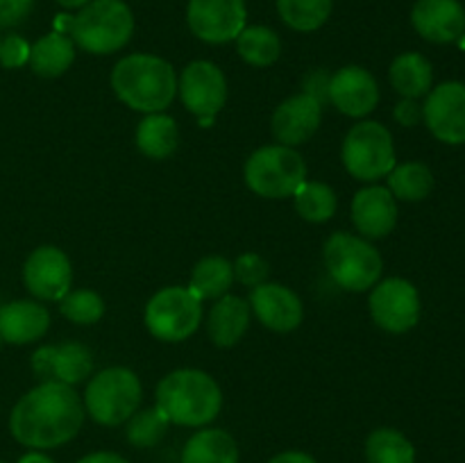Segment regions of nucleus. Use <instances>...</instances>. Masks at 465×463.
I'll list each match as a JSON object with an SVG mask.
<instances>
[{"instance_id": "obj_35", "label": "nucleus", "mask_w": 465, "mask_h": 463, "mask_svg": "<svg viewBox=\"0 0 465 463\" xmlns=\"http://www.w3.org/2000/svg\"><path fill=\"white\" fill-rule=\"evenodd\" d=\"M234 277L236 280L241 281V284H245V286H259V284H263V281H266V277H268V271H271V268H268V261L263 257H259V254H254V252H245V254H241L239 259H236L234 261Z\"/></svg>"}, {"instance_id": "obj_40", "label": "nucleus", "mask_w": 465, "mask_h": 463, "mask_svg": "<svg viewBox=\"0 0 465 463\" xmlns=\"http://www.w3.org/2000/svg\"><path fill=\"white\" fill-rule=\"evenodd\" d=\"M268 463H318L312 454L298 452V449H289V452L275 454Z\"/></svg>"}, {"instance_id": "obj_13", "label": "nucleus", "mask_w": 465, "mask_h": 463, "mask_svg": "<svg viewBox=\"0 0 465 463\" xmlns=\"http://www.w3.org/2000/svg\"><path fill=\"white\" fill-rule=\"evenodd\" d=\"M180 95L184 107L198 118H213L227 100V82L221 68L212 62H191L182 71Z\"/></svg>"}, {"instance_id": "obj_8", "label": "nucleus", "mask_w": 465, "mask_h": 463, "mask_svg": "<svg viewBox=\"0 0 465 463\" xmlns=\"http://www.w3.org/2000/svg\"><path fill=\"white\" fill-rule=\"evenodd\" d=\"M341 154L350 175L361 182L380 180L395 168L393 136L377 121L357 123L345 136Z\"/></svg>"}, {"instance_id": "obj_33", "label": "nucleus", "mask_w": 465, "mask_h": 463, "mask_svg": "<svg viewBox=\"0 0 465 463\" xmlns=\"http://www.w3.org/2000/svg\"><path fill=\"white\" fill-rule=\"evenodd\" d=\"M168 425H171V420L163 416V411L159 407L136 411L127 420V440L139 449L154 448L166 436Z\"/></svg>"}, {"instance_id": "obj_41", "label": "nucleus", "mask_w": 465, "mask_h": 463, "mask_svg": "<svg viewBox=\"0 0 465 463\" xmlns=\"http://www.w3.org/2000/svg\"><path fill=\"white\" fill-rule=\"evenodd\" d=\"M77 463H130L127 458H123L116 452H91L86 457H82Z\"/></svg>"}, {"instance_id": "obj_22", "label": "nucleus", "mask_w": 465, "mask_h": 463, "mask_svg": "<svg viewBox=\"0 0 465 463\" xmlns=\"http://www.w3.org/2000/svg\"><path fill=\"white\" fill-rule=\"evenodd\" d=\"M250 325V302L239 295H223L209 313V339L218 348H232L245 336Z\"/></svg>"}, {"instance_id": "obj_28", "label": "nucleus", "mask_w": 465, "mask_h": 463, "mask_svg": "<svg viewBox=\"0 0 465 463\" xmlns=\"http://www.w3.org/2000/svg\"><path fill=\"white\" fill-rule=\"evenodd\" d=\"M236 50L250 66H271L280 59L282 41L271 27L266 25H245L243 32L236 36Z\"/></svg>"}, {"instance_id": "obj_7", "label": "nucleus", "mask_w": 465, "mask_h": 463, "mask_svg": "<svg viewBox=\"0 0 465 463\" xmlns=\"http://www.w3.org/2000/svg\"><path fill=\"white\" fill-rule=\"evenodd\" d=\"M325 266L345 291L372 289L381 277V257L368 241L352 234H331L325 243Z\"/></svg>"}, {"instance_id": "obj_9", "label": "nucleus", "mask_w": 465, "mask_h": 463, "mask_svg": "<svg viewBox=\"0 0 465 463\" xmlns=\"http://www.w3.org/2000/svg\"><path fill=\"white\" fill-rule=\"evenodd\" d=\"M203 320V302L182 286H168L154 293L145 307V325L150 334L166 343H180L198 330Z\"/></svg>"}, {"instance_id": "obj_34", "label": "nucleus", "mask_w": 465, "mask_h": 463, "mask_svg": "<svg viewBox=\"0 0 465 463\" xmlns=\"http://www.w3.org/2000/svg\"><path fill=\"white\" fill-rule=\"evenodd\" d=\"M59 311L75 325H94L104 316V300L95 291H68L59 300Z\"/></svg>"}, {"instance_id": "obj_23", "label": "nucleus", "mask_w": 465, "mask_h": 463, "mask_svg": "<svg viewBox=\"0 0 465 463\" xmlns=\"http://www.w3.org/2000/svg\"><path fill=\"white\" fill-rule=\"evenodd\" d=\"M391 84L402 98L418 100L431 91L434 82V68L430 59L422 57L420 53H404L395 57L391 64Z\"/></svg>"}, {"instance_id": "obj_10", "label": "nucleus", "mask_w": 465, "mask_h": 463, "mask_svg": "<svg viewBox=\"0 0 465 463\" xmlns=\"http://www.w3.org/2000/svg\"><path fill=\"white\" fill-rule=\"evenodd\" d=\"M371 316L377 327L391 334L413 330L420 318V295L416 286L402 277L380 281L371 293Z\"/></svg>"}, {"instance_id": "obj_24", "label": "nucleus", "mask_w": 465, "mask_h": 463, "mask_svg": "<svg viewBox=\"0 0 465 463\" xmlns=\"http://www.w3.org/2000/svg\"><path fill=\"white\" fill-rule=\"evenodd\" d=\"M182 463H239V448L225 429H200L186 440Z\"/></svg>"}, {"instance_id": "obj_21", "label": "nucleus", "mask_w": 465, "mask_h": 463, "mask_svg": "<svg viewBox=\"0 0 465 463\" xmlns=\"http://www.w3.org/2000/svg\"><path fill=\"white\" fill-rule=\"evenodd\" d=\"M50 313L44 304L32 300H16L0 307V340L25 345L39 340L48 331Z\"/></svg>"}, {"instance_id": "obj_4", "label": "nucleus", "mask_w": 465, "mask_h": 463, "mask_svg": "<svg viewBox=\"0 0 465 463\" xmlns=\"http://www.w3.org/2000/svg\"><path fill=\"white\" fill-rule=\"evenodd\" d=\"M68 32L86 53L112 54L132 39L134 16L123 0H91L71 18Z\"/></svg>"}, {"instance_id": "obj_38", "label": "nucleus", "mask_w": 465, "mask_h": 463, "mask_svg": "<svg viewBox=\"0 0 465 463\" xmlns=\"http://www.w3.org/2000/svg\"><path fill=\"white\" fill-rule=\"evenodd\" d=\"M330 80H331V75L327 71H322V68L321 71L309 73L302 82L304 94L313 95V98L322 104L325 100H330Z\"/></svg>"}, {"instance_id": "obj_26", "label": "nucleus", "mask_w": 465, "mask_h": 463, "mask_svg": "<svg viewBox=\"0 0 465 463\" xmlns=\"http://www.w3.org/2000/svg\"><path fill=\"white\" fill-rule=\"evenodd\" d=\"M177 125L166 113H148L136 127V145L150 159H166L177 150Z\"/></svg>"}, {"instance_id": "obj_36", "label": "nucleus", "mask_w": 465, "mask_h": 463, "mask_svg": "<svg viewBox=\"0 0 465 463\" xmlns=\"http://www.w3.org/2000/svg\"><path fill=\"white\" fill-rule=\"evenodd\" d=\"M30 62V44L23 36L9 34L0 39V64L5 68H21Z\"/></svg>"}, {"instance_id": "obj_1", "label": "nucleus", "mask_w": 465, "mask_h": 463, "mask_svg": "<svg viewBox=\"0 0 465 463\" xmlns=\"http://www.w3.org/2000/svg\"><path fill=\"white\" fill-rule=\"evenodd\" d=\"M84 422V404L75 389L62 381H41L27 390L9 416V431L32 449H53L77 436Z\"/></svg>"}, {"instance_id": "obj_17", "label": "nucleus", "mask_w": 465, "mask_h": 463, "mask_svg": "<svg viewBox=\"0 0 465 463\" xmlns=\"http://www.w3.org/2000/svg\"><path fill=\"white\" fill-rule=\"evenodd\" d=\"M322 118V104L318 103L313 95L298 94L291 95L289 100L280 104L272 113V134L280 141L282 145H293L304 143L316 134L321 127Z\"/></svg>"}, {"instance_id": "obj_20", "label": "nucleus", "mask_w": 465, "mask_h": 463, "mask_svg": "<svg viewBox=\"0 0 465 463\" xmlns=\"http://www.w3.org/2000/svg\"><path fill=\"white\" fill-rule=\"evenodd\" d=\"M352 222L368 239H384L398 222V204L386 186H366L352 200Z\"/></svg>"}, {"instance_id": "obj_27", "label": "nucleus", "mask_w": 465, "mask_h": 463, "mask_svg": "<svg viewBox=\"0 0 465 463\" xmlns=\"http://www.w3.org/2000/svg\"><path fill=\"white\" fill-rule=\"evenodd\" d=\"M232 281H234V268H232L227 259L204 257L203 261L195 263L193 272H191L189 291L203 302V300L227 295Z\"/></svg>"}, {"instance_id": "obj_2", "label": "nucleus", "mask_w": 465, "mask_h": 463, "mask_svg": "<svg viewBox=\"0 0 465 463\" xmlns=\"http://www.w3.org/2000/svg\"><path fill=\"white\" fill-rule=\"evenodd\" d=\"M112 86L134 112L159 113L177 94V75L157 54H127L114 66Z\"/></svg>"}, {"instance_id": "obj_44", "label": "nucleus", "mask_w": 465, "mask_h": 463, "mask_svg": "<svg viewBox=\"0 0 465 463\" xmlns=\"http://www.w3.org/2000/svg\"><path fill=\"white\" fill-rule=\"evenodd\" d=\"M0 463H5V461H0Z\"/></svg>"}, {"instance_id": "obj_6", "label": "nucleus", "mask_w": 465, "mask_h": 463, "mask_svg": "<svg viewBox=\"0 0 465 463\" xmlns=\"http://www.w3.org/2000/svg\"><path fill=\"white\" fill-rule=\"evenodd\" d=\"M245 184L262 198H286L304 184L307 163L289 145H266L245 162Z\"/></svg>"}, {"instance_id": "obj_16", "label": "nucleus", "mask_w": 465, "mask_h": 463, "mask_svg": "<svg viewBox=\"0 0 465 463\" xmlns=\"http://www.w3.org/2000/svg\"><path fill=\"white\" fill-rule=\"evenodd\" d=\"M330 103L345 116H366L380 103V86L361 66H345L330 80Z\"/></svg>"}, {"instance_id": "obj_37", "label": "nucleus", "mask_w": 465, "mask_h": 463, "mask_svg": "<svg viewBox=\"0 0 465 463\" xmlns=\"http://www.w3.org/2000/svg\"><path fill=\"white\" fill-rule=\"evenodd\" d=\"M35 0H0V27H14L27 18Z\"/></svg>"}, {"instance_id": "obj_11", "label": "nucleus", "mask_w": 465, "mask_h": 463, "mask_svg": "<svg viewBox=\"0 0 465 463\" xmlns=\"http://www.w3.org/2000/svg\"><path fill=\"white\" fill-rule=\"evenodd\" d=\"M245 0H189L186 21L204 44H227L243 32Z\"/></svg>"}, {"instance_id": "obj_43", "label": "nucleus", "mask_w": 465, "mask_h": 463, "mask_svg": "<svg viewBox=\"0 0 465 463\" xmlns=\"http://www.w3.org/2000/svg\"><path fill=\"white\" fill-rule=\"evenodd\" d=\"M57 3L66 9H82L84 5H89L91 0H57Z\"/></svg>"}, {"instance_id": "obj_15", "label": "nucleus", "mask_w": 465, "mask_h": 463, "mask_svg": "<svg viewBox=\"0 0 465 463\" xmlns=\"http://www.w3.org/2000/svg\"><path fill=\"white\" fill-rule=\"evenodd\" d=\"M32 370L41 381L80 384L94 370L91 352L80 343L44 345L32 354Z\"/></svg>"}, {"instance_id": "obj_18", "label": "nucleus", "mask_w": 465, "mask_h": 463, "mask_svg": "<svg viewBox=\"0 0 465 463\" xmlns=\"http://www.w3.org/2000/svg\"><path fill=\"white\" fill-rule=\"evenodd\" d=\"M411 23L431 44H454L465 34V9L459 0H418Z\"/></svg>"}, {"instance_id": "obj_29", "label": "nucleus", "mask_w": 465, "mask_h": 463, "mask_svg": "<svg viewBox=\"0 0 465 463\" xmlns=\"http://www.w3.org/2000/svg\"><path fill=\"white\" fill-rule=\"evenodd\" d=\"M386 177H389V191L393 198L407 200V202H420L434 189V175L430 166L420 162L400 163Z\"/></svg>"}, {"instance_id": "obj_3", "label": "nucleus", "mask_w": 465, "mask_h": 463, "mask_svg": "<svg viewBox=\"0 0 465 463\" xmlns=\"http://www.w3.org/2000/svg\"><path fill=\"white\" fill-rule=\"evenodd\" d=\"M157 407L171 422L182 427L209 425L221 413V386L207 372L182 368L163 377L157 386Z\"/></svg>"}, {"instance_id": "obj_31", "label": "nucleus", "mask_w": 465, "mask_h": 463, "mask_svg": "<svg viewBox=\"0 0 465 463\" xmlns=\"http://www.w3.org/2000/svg\"><path fill=\"white\" fill-rule=\"evenodd\" d=\"M334 0H277L282 21L298 32H313L327 23Z\"/></svg>"}, {"instance_id": "obj_12", "label": "nucleus", "mask_w": 465, "mask_h": 463, "mask_svg": "<svg viewBox=\"0 0 465 463\" xmlns=\"http://www.w3.org/2000/svg\"><path fill=\"white\" fill-rule=\"evenodd\" d=\"M422 121L431 134L448 145L465 143V84L443 82L427 94Z\"/></svg>"}, {"instance_id": "obj_42", "label": "nucleus", "mask_w": 465, "mask_h": 463, "mask_svg": "<svg viewBox=\"0 0 465 463\" xmlns=\"http://www.w3.org/2000/svg\"><path fill=\"white\" fill-rule=\"evenodd\" d=\"M18 463H54V461L41 452H27L25 457L18 458Z\"/></svg>"}, {"instance_id": "obj_32", "label": "nucleus", "mask_w": 465, "mask_h": 463, "mask_svg": "<svg viewBox=\"0 0 465 463\" xmlns=\"http://www.w3.org/2000/svg\"><path fill=\"white\" fill-rule=\"evenodd\" d=\"M295 209L309 222H325L336 213V193L322 182H304L295 191Z\"/></svg>"}, {"instance_id": "obj_5", "label": "nucleus", "mask_w": 465, "mask_h": 463, "mask_svg": "<svg viewBox=\"0 0 465 463\" xmlns=\"http://www.w3.org/2000/svg\"><path fill=\"white\" fill-rule=\"evenodd\" d=\"M141 381L130 368H107L89 381L84 407L98 425L116 427L139 411Z\"/></svg>"}, {"instance_id": "obj_19", "label": "nucleus", "mask_w": 465, "mask_h": 463, "mask_svg": "<svg viewBox=\"0 0 465 463\" xmlns=\"http://www.w3.org/2000/svg\"><path fill=\"white\" fill-rule=\"evenodd\" d=\"M250 307L259 322H263L272 331H293L304 318V309L298 295L282 284L263 281V284L254 286L250 293Z\"/></svg>"}, {"instance_id": "obj_25", "label": "nucleus", "mask_w": 465, "mask_h": 463, "mask_svg": "<svg viewBox=\"0 0 465 463\" xmlns=\"http://www.w3.org/2000/svg\"><path fill=\"white\" fill-rule=\"evenodd\" d=\"M75 59V44L62 32H50L30 45V68L41 77H59Z\"/></svg>"}, {"instance_id": "obj_30", "label": "nucleus", "mask_w": 465, "mask_h": 463, "mask_svg": "<svg viewBox=\"0 0 465 463\" xmlns=\"http://www.w3.org/2000/svg\"><path fill=\"white\" fill-rule=\"evenodd\" d=\"M368 463H416V448L398 429L380 427L366 440Z\"/></svg>"}, {"instance_id": "obj_39", "label": "nucleus", "mask_w": 465, "mask_h": 463, "mask_svg": "<svg viewBox=\"0 0 465 463\" xmlns=\"http://www.w3.org/2000/svg\"><path fill=\"white\" fill-rule=\"evenodd\" d=\"M393 116L400 125L413 127L422 121V104H418L416 100L402 98L393 109Z\"/></svg>"}, {"instance_id": "obj_14", "label": "nucleus", "mask_w": 465, "mask_h": 463, "mask_svg": "<svg viewBox=\"0 0 465 463\" xmlns=\"http://www.w3.org/2000/svg\"><path fill=\"white\" fill-rule=\"evenodd\" d=\"M23 280L35 298L59 302L71 289V261L54 245H41L27 257L25 266H23Z\"/></svg>"}]
</instances>
